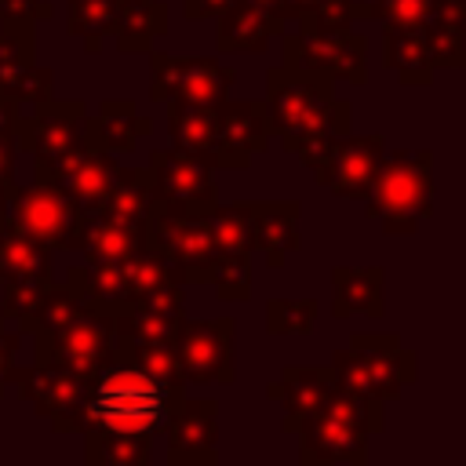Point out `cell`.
I'll return each instance as SVG.
<instances>
[{"instance_id": "cell-1", "label": "cell", "mask_w": 466, "mask_h": 466, "mask_svg": "<svg viewBox=\"0 0 466 466\" xmlns=\"http://www.w3.org/2000/svg\"><path fill=\"white\" fill-rule=\"evenodd\" d=\"M266 124L288 153H295L313 175L328 160L335 135H346L353 124V106L335 98V84L317 73H299L273 66L266 73Z\"/></svg>"}, {"instance_id": "cell-2", "label": "cell", "mask_w": 466, "mask_h": 466, "mask_svg": "<svg viewBox=\"0 0 466 466\" xmlns=\"http://www.w3.org/2000/svg\"><path fill=\"white\" fill-rule=\"evenodd\" d=\"M186 382H160L135 368L124 357H113L102 364L80 397L76 411V433L80 437H102V433H124V437H157L164 433L175 404L186 397Z\"/></svg>"}, {"instance_id": "cell-3", "label": "cell", "mask_w": 466, "mask_h": 466, "mask_svg": "<svg viewBox=\"0 0 466 466\" xmlns=\"http://www.w3.org/2000/svg\"><path fill=\"white\" fill-rule=\"evenodd\" d=\"M22 335H33L36 353L33 360L44 364H62L76 375H95L102 364L113 360V309L95 306L80 299L69 284L47 288L36 317L18 328Z\"/></svg>"}, {"instance_id": "cell-4", "label": "cell", "mask_w": 466, "mask_h": 466, "mask_svg": "<svg viewBox=\"0 0 466 466\" xmlns=\"http://www.w3.org/2000/svg\"><path fill=\"white\" fill-rule=\"evenodd\" d=\"M386 430L382 400H364L335 390L324 404L295 422L302 466H364L368 437Z\"/></svg>"}, {"instance_id": "cell-5", "label": "cell", "mask_w": 466, "mask_h": 466, "mask_svg": "<svg viewBox=\"0 0 466 466\" xmlns=\"http://www.w3.org/2000/svg\"><path fill=\"white\" fill-rule=\"evenodd\" d=\"M364 204V215L375 218L386 237H411L415 226L433 215V153L386 149Z\"/></svg>"}, {"instance_id": "cell-6", "label": "cell", "mask_w": 466, "mask_h": 466, "mask_svg": "<svg viewBox=\"0 0 466 466\" xmlns=\"http://www.w3.org/2000/svg\"><path fill=\"white\" fill-rule=\"evenodd\" d=\"M328 368H331L339 390L364 397V400H382V404L400 397L419 375L415 353L404 350L400 335H393V331L350 335V346L339 350Z\"/></svg>"}, {"instance_id": "cell-7", "label": "cell", "mask_w": 466, "mask_h": 466, "mask_svg": "<svg viewBox=\"0 0 466 466\" xmlns=\"http://www.w3.org/2000/svg\"><path fill=\"white\" fill-rule=\"evenodd\" d=\"M84 215L87 211L62 189L58 178L33 175L29 186L15 182V189L7 193V218L51 251H80Z\"/></svg>"}, {"instance_id": "cell-8", "label": "cell", "mask_w": 466, "mask_h": 466, "mask_svg": "<svg viewBox=\"0 0 466 466\" xmlns=\"http://www.w3.org/2000/svg\"><path fill=\"white\" fill-rule=\"evenodd\" d=\"M29 109V116H18V149L33 157V175L58 178L84 149L87 109L76 98H47Z\"/></svg>"}, {"instance_id": "cell-9", "label": "cell", "mask_w": 466, "mask_h": 466, "mask_svg": "<svg viewBox=\"0 0 466 466\" xmlns=\"http://www.w3.org/2000/svg\"><path fill=\"white\" fill-rule=\"evenodd\" d=\"M284 66L299 73L328 76L331 84L368 80V36L364 33H320V29H284L280 33Z\"/></svg>"}, {"instance_id": "cell-10", "label": "cell", "mask_w": 466, "mask_h": 466, "mask_svg": "<svg viewBox=\"0 0 466 466\" xmlns=\"http://www.w3.org/2000/svg\"><path fill=\"white\" fill-rule=\"evenodd\" d=\"M146 171H149L153 211L178 215V218H200L218 204L215 167H208L204 160H197L189 153L153 149Z\"/></svg>"}, {"instance_id": "cell-11", "label": "cell", "mask_w": 466, "mask_h": 466, "mask_svg": "<svg viewBox=\"0 0 466 466\" xmlns=\"http://www.w3.org/2000/svg\"><path fill=\"white\" fill-rule=\"evenodd\" d=\"M182 382H218L229 386L237 379V320H178L171 339Z\"/></svg>"}, {"instance_id": "cell-12", "label": "cell", "mask_w": 466, "mask_h": 466, "mask_svg": "<svg viewBox=\"0 0 466 466\" xmlns=\"http://www.w3.org/2000/svg\"><path fill=\"white\" fill-rule=\"evenodd\" d=\"M237 73L218 58H182L149 47V98L153 102H197L211 106L229 95Z\"/></svg>"}, {"instance_id": "cell-13", "label": "cell", "mask_w": 466, "mask_h": 466, "mask_svg": "<svg viewBox=\"0 0 466 466\" xmlns=\"http://www.w3.org/2000/svg\"><path fill=\"white\" fill-rule=\"evenodd\" d=\"M7 382L18 386L22 400H29V408L40 419H47L55 433H76V411H80L87 375H76L62 364L33 360L29 368H11Z\"/></svg>"}, {"instance_id": "cell-14", "label": "cell", "mask_w": 466, "mask_h": 466, "mask_svg": "<svg viewBox=\"0 0 466 466\" xmlns=\"http://www.w3.org/2000/svg\"><path fill=\"white\" fill-rule=\"evenodd\" d=\"M146 244L157 248L171 262V269L182 284H208V269L218 258V248H215V237H211L204 215L178 218V215L153 211L146 222Z\"/></svg>"}, {"instance_id": "cell-15", "label": "cell", "mask_w": 466, "mask_h": 466, "mask_svg": "<svg viewBox=\"0 0 466 466\" xmlns=\"http://www.w3.org/2000/svg\"><path fill=\"white\" fill-rule=\"evenodd\" d=\"M269 146V124L262 98H240L229 95L215 102V171H248L258 153Z\"/></svg>"}, {"instance_id": "cell-16", "label": "cell", "mask_w": 466, "mask_h": 466, "mask_svg": "<svg viewBox=\"0 0 466 466\" xmlns=\"http://www.w3.org/2000/svg\"><path fill=\"white\" fill-rule=\"evenodd\" d=\"M382 153H386L382 135H350V131L335 135L328 146V160L313 178H317V186H328L335 197L364 204L371 178L382 164Z\"/></svg>"}, {"instance_id": "cell-17", "label": "cell", "mask_w": 466, "mask_h": 466, "mask_svg": "<svg viewBox=\"0 0 466 466\" xmlns=\"http://www.w3.org/2000/svg\"><path fill=\"white\" fill-rule=\"evenodd\" d=\"M171 466L218 462V404L211 397H182L164 426Z\"/></svg>"}, {"instance_id": "cell-18", "label": "cell", "mask_w": 466, "mask_h": 466, "mask_svg": "<svg viewBox=\"0 0 466 466\" xmlns=\"http://www.w3.org/2000/svg\"><path fill=\"white\" fill-rule=\"evenodd\" d=\"M251 204V240L255 251H262L266 266L280 269L288 255L302 248L299 237V200H248Z\"/></svg>"}, {"instance_id": "cell-19", "label": "cell", "mask_w": 466, "mask_h": 466, "mask_svg": "<svg viewBox=\"0 0 466 466\" xmlns=\"http://www.w3.org/2000/svg\"><path fill=\"white\" fill-rule=\"evenodd\" d=\"M153 120L138 116V106L131 98H106L95 116L84 120V146L106 149V153H131L138 138H149Z\"/></svg>"}, {"instance_id": "cell-20", "label": "cell", "mask_w": 466, "mask_h": 466, "mask_svg": "<svg viewBox=\"0 0 466 466\" xmlns=\"http://www.w3.org/2000/svg\"><path fill=\"white\" fill-rule=\"evenodd\" d=\"M335 375L331 368H284L280 379H273L266 386V397L273 404H280L284 419H280V430L291 433L295 422L302 415H309L317 404H324L331 393H335Z\"/></svg>"}, {"instance_id": "cell-21", "label": "cell", "mask_w": 466, "mask_h": 466, "mask_svg": "<svg viewBox=\"0 0 466 466\" xmlns=\"http://www.w3.org/2000/svg\"><path fill=\"white\" fill-rule=\"evenodd\" d=\"M430 69H459L466 58V0H433L422 22Z\"/></svg>"}, {"instance_id": "cell-22", "label": "cell", "mask_w": 466, "mask_h": 466, "mask_svg": "<svg viewBox=\"0 0 466 466\" xmlns=\"http://www.w3.org/2000/svg\"><path fill=\"white\" fill-rule=\"evenodd\" d=\"M116 171H120V164H116L113 153L84 146L76 153V160L58 175V182L84 211H102V204H106V197L116 182Z\"/></svg>"}, {"instance_id": "cell-23", "label": "cell", "mask_w": 466, "mask_h": 466, "mask_svg": "<svg viewBox=\"0 0 466 466\" xmlns=\"http://www.w3.org/2000/svg\"><path fill=\"white\" fill-rule=\"evenodd\" d=\"M386 269L382 266H335L331 269V313L350 317H382L386 299H382Z\"/></svg>"}, {"instance_id": "cell-24", "label": "cell", "mask_w": 466, "mask_h": 466, "mask_svg": "<svg viewBox=\"0 0 466 466\" xmlns=\"http://www.w3.org/2000/svg\"><path fill=\"white\" fill-rule=\"evenodd\" d=\"M4 280H22V284L51 280V248H44L22 226H15L7 211L0 218V284Z\"/></svg>"}, {"instance_id": "cell-25", "label": "cell", "mask_w": 466, "mask_h": 466, "mask_svg": "<svg viewBox=\"0 0 466 466\" xmlns=\"http://www.w3.org/2000/svg\"><path fill=\"white\" fill-rule=\"evenodd\" d=\"M284 25L277 18H269L266 11H258L255 4L248 0H237L229 11L218 15V29H215V44L222 55H233V51H266V44L273 36H280Z\"/></svg>"}, {"instance_id": "cell-26", "label": "cell", "mask_w": 466, "mask_h": 466, "mask_svg": "<svg viewBox=\"0 0 466 466\" xmlns=\"http://www.w3.org/2000/svg\"><path fill=\"white\" fill-rule=\"evenodd\" d=\"M142 248H146V229L142 226L116 222V218H109L102 211H87L84 215L80 255L87 262H127Z\"/></svg>"}, {"instance_id": "cell-27", "label": "cell", "mask_w": 466, "mask_h": 466, "mask_svg": "<svg viewBox=\"0 0 466 466\" xmlns=\"http://www.w3.org/2000/svg\"><path fill=\"white\" fill-rule=\"evenodd\" d=\"M167 33V4L160 0H116L113 36L124 55H146L157 36Z\"/></svg>"}, {"instance_id": "cell-28", "label": "cell", "mask_w": 466, "mask_h": 466, "mask_svg": "<svg viewBox=\"0 0 466 466\" xmlns=\"http://www.w3.org/2000/svg\"><path fill=\"white\" fill-rule=\"evenodd\" d=\"M102 215L127 222V226H142L153 215V197H149V171L146 167H120L116 182L102 204Z\"/></svg>"}, {"instance_id": "cell-29", "label": "cell", "mask_w": 466, "mask_h": 466, "mask_svg": "<svg viewBox=\"0 0 466 466\" xmlns=\"http://www.w3.org/2000/svg\"><path fill=\"white\" fill-rule=\"evenodd\" d=\"M66 284L80 295V299H87V302H95V306H106V309H116V306H124L127 302V288H124V269H120V262H76V266H69L66 269Z\"/></svg>"}, {"instance_id": "cell-30", "label": "cell", "mask_w": 466, "mask_h": 466, "mask_svg": "<svg viewBox=\"0 0 466 466\" xmlns=\"http://www.w3.org/2000/svg\"><path fill=\"white\" fill-rule=\"evenodd\" d=\"M36 55V22L0 18V98L11 102L15 84L33 66Z\"/></svg>"}, {"instance_id": "cell-31", "label": "cell", "mask_w": 466, "mask_h": 466, "mask_svg": "<svg viewBox=\"0 0 466 466\" xmlns=\"http://www.w3.org/2000/svg\"><path fill=\"white\" fill-rule=\"evenodd\" d=\"M382 66L397 73L400 84H430L433 69L426 62L422 29H382Z\"/></svg>"}, {"instance_id": "cell-32", "label": "cell", "mask_w": 466, "mask_h": 466, "mask_svg": "<svg viewBox=\"0 0 466 466\" xmlns=\"http://www.w3.org/2000/svg\"><path fill=\"white\" fill-rule=\"evenodd\" d=\"M113 15L116 0H66V29L87 55H98L106 36H113Z\"/></svg>"}, {"instance_id": "cell-33", "label": "cell", "mask_w": 466, "mask_h": 466, "mask_svg": "<svg viewBox=\"0 0 466 466\" xmlns=\"http://www.w3.org/2000/svg\"><path fill=\"white\" fill-rule=\"evenodd\" d=\"M211 237H215V248L222 255H251L255 251V240H251V204H215L208 215H204Z\"/></svg>"}, {"instance_id": "cell-34", "label": "cell", "mask_w": 466, "mask_h": 466, "mask_svg": "<svg viewBox=\"0 0 466 466\" xmlns=\"http://www.w3.org/2000/svg\"><path fill=\"white\" fill-rule=\"evenodd\" d=\"M149 455H153L149 437H124V433L84 437V462L91 466H146Z\"/></svg>"}, {"instance_id": "cell-35", "label": "cell", "mask_w": 466, "mask_h": 466, "mask_svg": "<svg viewBox=\"0 0 466 466\" xmlns=\"http://www.w3.org/2000/svg\"><path fill=\"white\" fill-rule=\"evenodd\" d=\"M113 357L131 360L135 368H142L146 375H153L160 382H182V371H178L171 342H127V339H116L113 342Z\"/></svg>"}, {"instance_id": "cell-36", "label": "cell", "mask_w": 466, "mask_h": 466, "mask_svg": "<svg viewBox=\"0 0 466 466\" xmlns=\"http://www.w3.org/2000/svg\"><path fill=\"white\" fill-rule=\"evenodd\" d=\"M357 18H368V4H357V0H317L313 7L299 11L291 22H295L299 29L342 33V29H353Z\"/></svg>"}, {"instance_id": "cell-37", "label": "cell", "mask_w": 466, "mask_h": 466, "mask_svg": "<svg viewBox=\"0 0 466 466\" xmlns=\"http://www.w3.org/2000/svg\"><path fill=\"white\" fill-rule=\"evenodd\" d=\"M208 284L222 302H248L251 299V262L248 255H222L208 269Z\"/></svg>"}, {"instance_id": "cell-38", "label": "cell", "mask_w": 466, "mask_h": 466, "mask_svg": "<svg viewBox=\"0 0 466 466\" xmlns=\"http://www.w3.org/2000/svg\"><path fill=\"white\" fill-rule=\"evenodd\" d=\"M317 324L313 299H269L266 302V335H309Z\"/></svg>"}, {"instance_id": "cell-39", "label": "cell", "mask_w": 466, "mask_h": 466, "mask_svg": "<svg viewBox=\"0 0 466 466\" xmlns=\"http://www.w3.org/2000/svg\"><path fill=\"white\" fill-rule=\"evenodd\" d=\"M18 116L22 109L0 98V204L7 208V193L15 189V153H18Z\"/></svg>"}, {"instance_id": "cell-40", "label": "cell", "mask_w": 466, "mask_h": 466, "mask_svg": "<svg viewBox=\"0 0 466 466\" xmlns=\"http://www.w3.org/2000/svg\"><path fill=\"white\" fill-rule=\"evenodd\" d=\"M51 280L47 284H22V280H4V295H0V317L4 320H15L18 328L29 324L47 295Z\"/></svg>"}, {"instance_id": "cell-41", "label": "cell", "mask_w": 466, "mask_h": 466, "mask_svg": "<svg viewBox=\"0 0 466 466\" xmlns=\"http://www.w3.org/2000/svg\"><path fill=\"white\" fill-rule=\"evenodd\" d=\"M433 0H371L368 18H379L382 29H422Z\"/></svg>"}, {"instance_id": "cell-42", "label": "cell", "mask_w": 466, "mask_h": 466, "mask_svg": "<svg viewBox=\"0 0 466 466\" xmlns=\"http://www.w3.org/2000/svg\"><path fill=\"white\" fill-rule=\"evenodd\" d=\"M51 87H55V76H51V69H44V66H29L25 73H22V80L15 84V91H11V102L22 109V106H40V102H47V98H55L51 95Z\"/></svg>"}, {"instance_id": "cell-43", "label": "cell", "mask_w": 466, "mask_h": 466, "mask_svg": "<svg viewBox=\"0 0 466 466\" xmlns=\"http://www.w3.org/2000/svg\"><path fill=\"white\" fill-rule=\"evenodd\" d=\"M51 4L44 0H0V18H22V22H44L51 18Z\"/></svg>"}, {"instance_id": "cell-44", "label": "cell", "mask_w": 466, "mask_h": 466, "mask_svg": "<svg viewBox=\"0 0 466 466\" xmlns=\"http://www.w3.org/2000/svg\"><path fill=\"white\" fill-rule=\"evenodd\" d=\"M237 0H182V15L189 22H204V18H218L222 11H229Z\"/></svg>"}, {"instance_id": "cell-45", "label": "cell", "mask_w": 466, "mask_h": 466, "mask_svg": "<svg viewBox=\"0 0 466 466\" xmlns=\"http://www.w3.org/2000/svg\"><path fill=\"white\" fill-rule=\"evenodd\" d=\"M18 342H22V331H4V328H0V397H4V390H7V375H11V368H15Z\"/></svg>"}, {"instance_id": "cell-46", "label": "cell", "mask_w": 466, "mask_h": 466, "mask_svg": "<svg viewBox=\"0 0 466 466\" xmlns=\"http://www.w3.org/2000/svg\"><path fill=\"white\" fill-rule=\"evenodd\" d=\"M248 4H255L258 11H266L269 18H277V22L288 29V22H291V7H288V0H248Z\"/></svg>"}, {"instance_id": "cell-47", "label": "cell", "mask_w": 466, "mask_h": 466, "mask_svg": "<svg viewBox=\"0 0 466 466\" xmlns=\"http://www.w3.org/2000/svg\"><path fill=\"white\" fill-rule=\"evenodd\" d=\"M317 0H288V7H291V18L299 15V11H306V7H313Z\"/></svg>"}, {"instance_id": "cell-48", "label": "cell", "mask_w": 466, "mask_h": 466, "mask_svg": "<svg viewBox=\"0 0 466 466\" xmlns=\"http://www.w3.org/2000/svg\"><path fill=\"white\" fill-rule=\"evenodd\" d=\"M0 211H4V204H0Z\"/></svg>"}]
</instances>
